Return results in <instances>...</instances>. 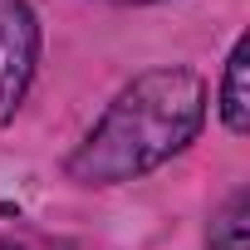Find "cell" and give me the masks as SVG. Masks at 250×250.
Here are the masks:
<instances>
[{
  "label": "cell",
  "instance_id": "3",
  "mask_svg": "<svg viewBox=\"0 0 250 250\" xmlns=\"http://www.w3.org/2000/svg\"><path fill=\"white\" fill-rule=\"evenodd\" d=\"M245 74H250V40H235V49L226 59V74H221V118H226V128L235 138L250 128V88H245Z\"/></svg>",
  "mask_w": 250,
  "mask_h": 250
},
{
  "label": "cell",
  "instance_id": "1",
  "mask_svg": "<svg viewBox=\"0 0 250 250\" xmlns=\"http://www.w3.org/2000/svg\"><path fill=\"white\" fill-rule=\"evenodd\" d=\"M206 123V83L191 69H147L123 88L69 157V177L83 187L138 182L187 152Z\"/></svg>",
  "mask_w": 250,
  "mask_h": 250
},
{
  "label": "cell",
  "instance_id": "6",
  "mask_svg": "<svg viewBox=\"0 0 250 250\" xmlns=\"http://www.w3.org/2000/svg\"><path fill=\"white\" fill-rule=\"evenodd\" d=\"M113 5H152V0H113Z\"/></svg>",
  "mask_w": 250,
  "mask_h": 250
},
{
  "label": "cell",
  "instance_id": "4",
  "mask_svg": "<svg viewBox=\"0 0 250 250\" xmlns=\"http://www.w3.org/2000/svg\"><path fill=\"white\" fill-rule=\"evenodd\" d=\"M206 250H250V191L226 196V206L211 216Z\"/></svg>",
  "mask_w": 250,
  "mask_h": 250
},
{
  "label": "cell",
  "instance_id": "5",
  "mask_svg": "<svg viewBox=\"0 0 250 250\" xmlns=\"http://www.w3.org/2000/svg\"><path fill=\"white\" fill-rule=\"evenodd\" d=\"M0 250H30V245H20V240H10V235H0Z\"/></svg>",
  "mask_w": 250,
  "mask_h": 250
},
{
  "label": "cell",
  "instance_id": "2",
  "mask_svg": "<svg viewBox=\"0 0 250 250\" xmlns=\"http://www.w3.org/2000/svg\"><path fill=\"white\" fill-rule=\"evenodd\" d=\"M40 64V20L25 0H0V128L15 118L35 83Z\"/></svg>",
  "mask_w": 250,
  "mask_h": 250
}]
</instances>
